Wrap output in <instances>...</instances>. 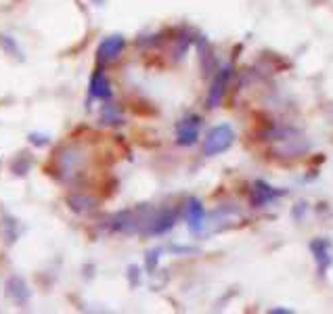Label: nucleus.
Returning a JSON list of instances; mask_svg holds the SVG:
<instances>
[{"label":"nucleus","mask_w":333,"mask_h":314,"mask_svg":"<svg viewBox=\"0 0 333 314\" xmlns=\"http://www.w3.org/2000/svg\"><path fill=\"white\" fill-rule=\"evenodd\" d=\"M312 249L316 251V260L321 262V268H327V264L331 262L329 253H327L329 243H327V241H316V243H312Z\"/></svg>","instance_id":"9"},{"label":"nucleus","mask_w":333,"mask_h":314,"mask_svg":"<svg viewBox=\"0 0 333 314\" xmlns=\"http://www.w3.org/2000/svg\"><path fill=\"white\" fill-rule=\"evenodd\" d=\"M272 197H276V193L268 187V184H264V182H256V189H254V199L252 201L256 203V205H264L266 201H270Z\"/></svg>","instance_id":"7"},{"label":"nucleus","mask_w":333,"mask_h":314,"mask_svg":"<svg viewBox=\"0 0 333 314\" xmlns=\"http://www.w3.org/2000/svg\"><path fill=\"white\" fill-rule=\"evenodd\" d=\"M199 126H201V120L197 116H191L180 122L176 128V138L180 145H193L199 136Z\"/></svg>","instance_id":"3"},{"label":"nucleus","mask_w":333,"mask_h":314,"mask_svg":"<svg viewBox=\"0 0 333 314\" xmlns=\"http://www.w3.org/2000/svg\"><path fill=\"white\" fill-rule=\"evenodd\" d=\"M124 48H126V40L122 36H109L101 42L99 50H96V61H99V65H107L111 61H116Z\"/></svg>","instance_id":"2"},{"label":"nucleus","mask_w":333,"mask_h":314,"mask_svg":"<svg viewBox=\"0 0 333 314\" xmlns=\"http://www.w3.org/2000/svg\"><path fill=\"white\" fill-rule=\"evenodd\" d=\"M231 76V69H222L220 71V76L216 78L214 82V86L210 90V96H207V107H216L218 101L222 98V94H225V86H227V80Z\"/></svg>","instance_id":"6"},{"label":"nucleus","mask_w":333,"mask_h":314,"mask_svg":"<svg viewBox=\"0 0 333 314\" xmlns=\"http://www.w3.org/2000/svg\"><path fill=\"white\" fill-rule=\"evenodd\" d=\"M90 96H94V98H109L111 96V84H109L107 76L103 74V69H96L92 80H90Z\"/></svg>","instance_id":"5"},{"label":"nucleus","mask_w":333,"mask_h":314,"mask_svg":"<svg viewBox=\"0 0 333 314\" xmlns=\"http://www.w3.org/2000/svg\"><path fill=\"white\" fill-rule=\"evenodd\" d=\"M185 218H187L193 233L201 231V226H203V205L197 201V199H189V203L185 207Z\"/></svg>","instance_id":"4"},{"label":"nucleus","mask_w":333,"mask_h":314,"mask_svg":"<svg viewBox=\"0 0 333 314\" xmlns=\"http://www.w3.org/2000/svg\"><path fill=\"white\" fill-rule=\"evenodd\" d=\"M101 120L105 122V124H122L124 122V116H122V109L118 107V105H114V103H107L105 105V109H103V116H101Z\"/></svg>","instance_id":"8"},{"label":"nucleus","mask_w":333,"mask_h":314,"mask_svg":"<svg viewBox=\"0 0 333 314\" xmlns=\"http://www.w3.org/2000/svg\"><path fill=\"white\" fill-rule=\"evenodd\" d=\"M233 140H235V134L227 124L216 126L207 132V138L203 142V153L205 155H218L222 151H227L233 145Z\"/></svg>","instance_id":"1"}]
</instances>
